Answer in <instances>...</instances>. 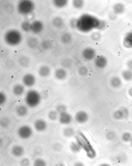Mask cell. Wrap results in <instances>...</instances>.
<instances>
[{
	"instance_id": "484cf974",
	"label": "cell",
	"mask_w": 132,
	"mask_h": 166,
	"mask_svg": "<svg viewBox=\"0 0 132 166\" xmlns=\"http://www.w3.org/2000/svg\"><path fill=\"white\" fill-rule=\"evenodd\" d=\"M122 139L125 142H130L132 139V135L129 132H126L122 134Z\"/></svg>"
},
{
	"instance_id": "d4e9b609",
	"label": "cell",
	"mask_w": 132,
	"mask_h": 166,
	"mask_svg": "<svg viewBox=\"0 0 132 166\" xmlns=\"http://www.w3.org/2000/svg\"><path fill=\"white\" fill-rule=\"evenodd\" d=\"M33 166H47V163L43 159L37 158L34 161Z\"/></svg>"
},
{
	"instance_id": "52a82bcc",
	"label": "cell",
	"mask_w": 132,
	"mask_h": 166,
	"mask_svg": "<svg viewBox=\"0 0 132 166\" xmlns=\"http://www.w3.org/2000/svg\"><path fill=\"white\" fill-rule=\"evenodd\" d=\"M89 119V116L86 112L84 111H80L76 113L75 119L77 122L80 124L86 123Z\"/></svg>"
},
{
	"instance_id": "7402d4cb",
	"label": "cell",
	"mask_w": 132,
	"mask_h": 166,
	"mask_svg": "<svg viewBox=\"0 0 132 166\" xmlns=\"http://www.w3.org/2000/svg\"><path fill=\"white\" fill-rule=\"evenodd\" d=\"M122 77L125 81H131L132 80V71L130 70H125L122 73Z\"/></svg>"
},
{
	"instance_id": "f907efd6",
	"label": "cell",
	"mask_w": 132,
	"mask_h": 166,
	"mask_svg": "<svg viewBox=\"0 0 132 166\" xmlns=\"http://www.w3.org/2000/svg\"><path fill=\"white\" fill-rule=\"evenodd\" d=\"M129 94L132 97V88H131L129 89L128 91Z\"/></svg>"
},
{
	"instance_id": "6da1fadb",
	"label": "cell",
	"mask_w": 132,
	"mask_h": 166,
	"mask_svg": "<svg viewBox=\"0 0 132 166\" xmlns=\"http://www.w3.org/2000/svg\"><path fill=\"white\" fill-rule=\"evenodd\" d=\"M100 21L95 16L90 14H84L77 20L76 27L81 32H89L94 29H97Z\"/></svg>"
},
{
	"instance_id": "d590c367",
	"label": "cell",
	"mask_w": 132,
	"mask_h": 166,
	"mask_svg": "<svg viewBox=\"0 0 132 166\" xmlns=\"http://www.w3.org/2000/svg\"><path fill=\"white\" fill-rule=\"evenodd\" d=\"M21 28L24 31L28 32L31 30V24L28 22H24L21 24Z\"/></svg>"
},
{
	"instance_id": "ee69618b",
	"label": "cell",
	"mask_w": 132,
	"mask_h": 166,
	"mask_svg": "<svg viewBox=\"0 0 132 166\" xmlns=\"http://www.w3.org/2000/svg\"><path fill=\"white\" fill-rule=\"evenodd\" d=\"M28 61L26 58L24 57V58H21L20 59V60H19V62H20V65H21L22 66H24L27 65V64L28 63Z\"/></svg>"
},
{
	"instance_id": "f546056e",
	"label": "cell",
	"mask_w": 132,
	"mask_h": 166,
	"mask_svg": "<svg viewBox=\"0 0 132 166\" xmlns=\"http://www.w3.org/2000/svg\"><path fill=\"white\" fill-rule=\"evenodd\" d=\"M113 117L114 118L118 120L123 119V114L120 109L114 112Z\"/></svg>"
},
{
	"instance_id": "7dc6e473",
	"label": "cell",
	"mask_w": 132,
	"mask_h": 166,
	"mask_svg": "<svg viewBox=\"0 0 132 166\" xmlns=\"http://www.w3.org/2000/svg\"><path fill=\"white\" fill-rule=\"evenodd\" d=\"M114 135L113 132H109L108 134L107 135V138L109 139H109H113L114 137V136H112V135Z\"/></svg>"
},
{
	"instance_id": "ab89813d",
	"label": "cell",
	"mask_w": 132,
	"mask_h": 166,
	"mask_svg": "<svg viewBox=\"0 0 132 166\" xmlns=\"http://www.w3.org/2000/svg\"><path fill=\"white\" fill-rule=\"evenodd\" d=\"M21 166H29L30 164V161L29 159L24 158L21 160L20 163Z\"/></svg>"
},
{
	"instance_id": "60d3db41",
	"label": "cell",
	"mask_w": 132,
	"mask_h": 166,
	"mask_svg": "<svg viewBox=\"0 0 132 166\" xmlns=\"http://www.w3.org/2000/svg\"><path fill=\"white\" fill-rule=\"evenodd\" d=\"M6 96L5 94L1 92L0 93V104H4L6 101Z\"/></svg>"
},
{
	"instance_id": "d6986e66",
	"label": "cell",
	"mask_w": 132,
	"mask_h": 166,
	"mask_svg": "<svg viewBox=\"0 0 132 166\" xmlns=\"http://www.w3.org/2000/svg\"><path fill=\"white\" fill-rule=\"evenodd\" d=\"M125 9L124 5L121 3H117L113 7V12L115 14H121L124 12Z\"/></svg>"
},
{
	"instance_id": "3957f363",
	"label": "cell",
	"mask_w": 132,
	"mask_h": 166,
	"mask_svg": "<svg viewBox=\"0 0 132 166\" xmlns=\"http://www.w3.org/2000/svg\"><path fill=\"white\" fill-rule=\"evenodd\" d=\"M41 99V98L39 92L35 90H30L27 93L25 101L28 107L34 108L40 104Z\"/></svg>"
},
{
	"instance_id": "cb8c5ba5",
	"label": "cell",
	"mask_w": 132,
	"mask_h": 166,
	"mask_svg": "<svg viewBox=\"0 0 132 166\" xmlns=\"http://www.w3.org/2000/svg\"><path fill=\"white\" fill-rule=\"evenodd\" d=\"M70 148L74 153H78L81 151V148L77 143L72 142L70 145Z\"/></svg>"
},
{
	"instance_id": "2e32d148",
	"label": "cell",
	"mask_w": 132,
	"mask_h": 166,
	"mask_svg": "<svg viewBox=\"0 0 132 166\" xmlns=\"http://www.w3.org/2000/svg\"><path fill=\"white\" fill-rule=\"evenodd\" d=\"M16 112L19 117L25 116L28 113V109L27 107L24 105H20L16 108Z\"/></svg>"
},
{
	"instance_id": "681fc988",
	"label": "cell",
	"mask_w": 132,
	"mask_h": 166,
	"mask_svg": "<svg viewBox=\"0 0 132 166\" xmlns=\"http://www.w3.org/2000/svg\"><path fill=\"white\" fill-rule=\"evenodd\" d=\"M99 166H111L110 164H107V163H103L101 164H100Z\"/></svg>"
},
{
	"instance_id": "e575fe53",
	"label": "cell",
	"mask_w": 132,
	"mask_h": 166,
	"mask_svg": "<svg viewBox=\"0 0 132 166\" xmlns=\"http://www.w3.org/2000/svg\"><path fill=\"white\" fill-rule=\"evenodd\" d=\"M73 6L77 9H80L83 6L84 2L82 1H75L73 2Z\"/></svg>"
},
{
	"instance_id": "f35d334b",
	"label": "cell",
	"mask_w": 132,
	"mask_h": 166,
	"mask_svg": "<svg viewBox=\"0 0 132 166\" xmlns=\"http://www.w3.org/2000/svg\"><path fill=\"white\" fill-rule=\"evenodd\" d=\"M101 37V35L99 32H98L93 33L91 35V38L94 40H100Z\"/></svg>"
},
{
	"instance_id": "1f68e13d",
	"label": "cell",
	"mask_w": 132,
	"mask_h": 166,
	"mask_svg": "<svg viewBox=\"0 0 132 166\" xmlns=\"http://www.w3.org/2000/svg\"><path fill=\"white\" fill-rule=\"evenodd\" d=\"M48 117L51 120H55L58 118V113L55 111H50L49 113Z\"/></svg>"
},
{
	"instance_id": "f1b7e54d",
	"label": "cell",
	"mask_w": 132,
	"mask_h": 166,
	"mask_svg": "<svg viewBox=\"0 0 132 166\" xmlns=\"http://www.w3.org/2000/svg\"><path fill=\"white\" fill-rule=\"evenodd\" d=\"M38 40L35 38H31L28 42V44L30 47L35 48L38 45Z\"/></svg>"
},
{
	"instance_id": "4316f807",
	"label": "cell",
	"mask_w": 132,
	"mask_h": 166,
	"mask_svg": "<svg viewBox=\"0 0 132 166\" xmlns=\"http://www.w3.org/2000/svg\"><path fill=\"white\" fill-rule=\"evenodd\" d=\"M71 37L69 34H65L61 37V41L64 43H68L71 40Z\"/></svg>"
},
{
	"instance_id": "7c38bea8",
	"label": "cell",
	"mask_w": 132,
	"mask_h": 166,
	"mask_svg": "<svg viewBox=\"0 0 132 166\" xmlns=\"http://www.w3.org/2000/svg\"><path fill=\"white\" fill-rule=\"evenodd\" d=\"M83 56L85 59L90 61L95 58L96 56V52L94 49L87 48L85 49L83 51Z\"/></svg>"
},
{
	"instance_id": "db71d44e",
	"label": "cell",
	"mask_w": 132,
	"mask_h": 166,
	"mask_svg": "<svg viewBox=\"0 0 132 166\" xmlns=\"http://www.w3.org/2000/svg\"></svg>"
},
{
	"instance_id": "603a6c76",
	"label": "cell",
	"mask_w": 132,
	"mask_h": 166,
	"mask_svg": "<svg viewBox=\"0 0 132 166\" xmlns=\"http://www.w3.org/2000/svg\"><path fill=\"white\" fill-rule=\"evenodd\" d=\"M63 134L65 136L70 137L73 136L74 134V130L71 127H67L64 129Z\"/></svg>"
},
{
	"instance_id": "f5cc1de1",
	"label": "cell",
	"mask_w": 132,
	"mask_h": 166,
	"mask_svg": "<svg viewBox=\"0 0 132 166\" xmlns=\"http://www.w3.org/2000/svg\"><path fill=\"white\" fill-rule=\"evenodd\" d=\"M131 116H132V111H131Z\"/></svg>"
},
{
	"instance_id": "4fadbf2b",
	"label": "cell",
	"mask_w": 132,
	"mask_h": 166,
	"mask_svg": "<svg viewBox=\"0 0 132 166\" xmlns=\"http://www.w3.org/2000/svg\"><path fill=\"white\" fill-rule=\"evenodd\" d=\"M12 154L15 157H20L24 155V149L23 146L20 145H14L12 148Z\"/></svg>"
},
{
	"instance_id": "ffe728a7",
	"label": "cell",
	"mask_w": 132,
	"mask_h": 166,
	"mask_svg": "<svg viewBox=\"0 0 132 166\" xmlns=\"http://www.w3.org/2000/svg\"><path fill=\"white\" fill-rule=\"evenodd\" d=\"M50 69L47 66H43L40 68L39 71V75L42 77H47L49 75Z\"/></svg>"
},
{
	"instance_id": "9c48e42d",
	"label": "cell",
	"mask_w": 132,
	"mask_h": 166,
	"mask_svg": "<svg viewBox=\"0 0 132 166\" xmlns=\"http://www.w3.org/2000/svg\"><path fill=\"white\" fill-rule=\"evenodd\" d=\"M73 118L70 114L65 112L60 114L59 121L62 125H68L71 123Z\"/></svg>"
},
{
	"instance_id": "44dd1931",
	"label": "cell",
	"mask_w": 132,
	"mask_h": 166,
	"mask_svg": "<svg viewBox=\"0 0 132 166\" xmlns=\"http://www.w3.org/2000/svg\"><path fill=\"white\" fill-rule=\"evenodd\" d=\"M111 85L114 88H118L121 87L122 85V81L120 78L118 77H114L111 79Z\"/></svg>"
},
{
	"instance_id": "5b68a950",
	"label": "cell",
	"mask_w": 132,
	"mask_h": 166,
	"mask_svg": "<svg viewBox=\"0 0 132 166\" xmlns=\"http://www.w3.org/2000/svg\"><path fill=\"white\" fill-rule=\"evenodd\" d=\"M34 9V4L30 1H22L18 6V12L23 15L31 13Z\"/></svg>"
},
{
	"instance_id": "8d00e7d4",
	"label": "cell",
	"mask_w": 132,
	"mask_h": 166,
	"mask_svg": "<svg viewBox=\"0 0 132 166\" xmlns=\"http://www.w3.org/2000/svg\"><path fill=\"white\" fill-rule=\"evenodd\" d=\"M9 120L6 117H4L1 119V126L3 127H7L9 125Z\"/></svg>"
},
{
	"instance_id": "277c9868",
	"label": "cell",
	"mask_w": 132,
	"mask_h": 166,
	"mask_svg": "<svg viewBox=\"0 0 132 166\" xmlns=\"http://www.w3.org/2000/svg\"><path fill=\"white\" fill-rule=\"evenodd\" d=\"M21 35L18 32L11 30L5 34V40L10 45H16L21 42Z\"/></svg>"
},
{
	"instance_id": "d6a6232c",
	"label": "cell",
	"mask_w": 132,
	"mask_h": 166,
	"mask_svg": "<svg viewBox=\"0 0 132 166\" xmlns=\"http://www.w3.org/2000/svg\"><path fill=\"white\" fill-rule=\"evenodd\" d=\"M54 5L58 8H62L65 6L67 3L68 1H54Z\"/></svg>"
},
{
	"instance_id": "b9f144b4",
	"label": "cell",
	"mask_w": 132,
	"mask_h": 166,
	"mask_svg": "<svg viewBox=\"0 0 132 166\" xmlns=\"http://www.w3.org/2000/svg\"><path fill=\"white\" fill-rule=\"evenodd\" d=\"M106 22L104 20H100L99 26L98 27L97 29L99 30H102L105 28L106 26Z\"/></svg>"
},
{
	"instance_id": "ac0fdd59",
	"label": "cell",
	"mask_w": 132,
	"mask_h": 166,
	"mask_svg": "<svg viewBox=\"0 0 132 166\" xmlns=\"http://www.w3.org/2000/svg\"><path fill=\"white\" fill-rule=\"evenodd\" d=\"M67 73L63 69H58L55 71V76L56 78L59 80L64 79L66 78Z\"/></svg>"
},
{
	"instance_id": "74e56055",
	"label": "cell",
	"mask_w": 132,
	"mask_h": 166,
	"mask_svg": "<svg viewBox=\"0 0 132 166\" xmlns=\"http://www.w3.org/2000/svg\"><path fill=\"white\" fill-rule=\"evenodd\" d=\"M88 69L85 66H82L78 70L79 74L80 75L84 76L88 73Z\"/></svg>"
},
{
	"instance_id": "4dcf8cb0",
	"label": "cell",
	"mask_w": 132,
	"mask_h": 166,
	"mask_svg": "<svg viewBox=\"0 0 132 166\" xmlns=\"http://www.w3.org/2000/svg\"><path fill=\"white\" fill-rule=\"evenodd\" d=\"M67 107L65 105L60 104L58 105L56 108V110L58 113L61 114L62 113L66 112Z\"/></svg>"
},
{
	"instance_id": "f6af8a7d",
	"label": "cell",
	"mask_w": 132,
	"mask_h": 166,
	"mask_svg": "<svg viewBox=\"0 0 132 166\" xmlns=\"http://www.w3.org/2000/svg\"><path fill=\"white\" fill-rule=\"evenodd\" d=\"M51 45V44L50 41H49L48 40L45 41L42 43V47L45 49H48L50 48V46Z\"/></svg>"
},
{
	"instance_id": "9a60e30c",
	"label": "cell",
	"mask_w": 132,
	"mask_h": 166,
	"mask_svg": "<svg viewBox=\"0 0 132 166\" xmlns=\"http://www.w3.org/2000/svg\"><path fill=\"white\" fill-rule=\"evenodd\" d=\"M43 28V24L40 21H36L31 24V30L35 34H38L41 32Z\"/></svg>"
},
{
	"instance_id": "e0dca14e",
	"label": "cell",
	"mask_w": 132,
	"mask_h": 166,
	"mask_svg": "<svg viewBox=\"0 0 132 166\" xmlns=\"http://www.w3.org/2000/svg\"><path fill=\"white\" fill-rule=\"evenodd\" d=\"M24 86L21 84H17L13 87V93L16 96H20L24 93Z\"/></svg>"
},
{
	"instance_id": "7a4b0ae2",
	"label": "cell",
	"mask_w": 132,
	"mask_h": 166,
	"mask_svg": "<svg viewBox=\"0 0 132 166\" xmlns=\"http://www.w3.org/2000/svg\"><path fill=\"white\" fill-rule=\"evenodd\" d=\"M80 137H76L77 143L85 151L88 158L91 159L95 158L96 156V153L94 148L83 133H80Z\"/></svg>"
},
{
	"instance_id": "836d02e7",
	"label": "cell",
	"mask_w": 132,
	"mask_h": 166,
	"mask_svg": "<svg viewBox=\"0 0 132 166\" xmlns=\"http://www.w3.org/2000/svg\"><path fill=\"white\" fill-rule=\"evenodd\" d=\"M120 109L121 111L122 114H123V119H126V118L128 117L129 115H130V112L127 108L124 107H121Z\"/></svg>"
},
{
	"instance_id": "8992f818",
	"label": "cell",
	"mask_w": 132,
	"mask_h": 166,
	"mask_svg": "<svg viewBox=\"0 0 132 166\" xmlns=\"http://www.w3.org/2000/svg\"><path fill=\"white\" fill-rule=\"evenodd\" d=\"M17 134L19 137L23 139H28L32 136L33 130L31 127L27 125L21 126L18 129Z\"/></svg>"
},
{
	"instance_id": "83f0119b",
	"label": "cell",
	"mask_w": 132,
	"mask_h": 166,
	"mask_svg": "<svg viewBox=\"0 0 132 166\" xmlns=\"http://www.w3.org/2000/svg\"><path fill=\"white\" fill-rule=\"evenodd\" d=\"M52 24L54 26L59 27L63 24V21L60 18H56L53 20Z\"/></svg>"
},
{
	"instance_id": "bcb514c9",
	"label": "cell",
	"mask_w": 132,
	"mask_h": 166,
	"mask_svg": "<svg viewBox=\"0 0 132 166\" xmlns=\"http://www.w3.org/2000/svg\"><path fill=\"white\" fill-rule=\"evenodd\" d=\"M127 66L129 70L132 71V59L128 61L127 63Z\"/></svg>"
},
{
	"instance_id": "30bf717a",
	"label": "cell",
	"mask_w": 132,
	"mask_h": 166,
	"mask_svg": "<svg viewBox=\"0 0 132 166\" xmlns=\"http://www.w3.org/2000/svg\"><path fill=\"white\" fill-rule=\"evenodd\" d=\"M95 66L99 69H103L107 65V60L103 56H98L95 58Z\"/></svg>"
},
{
	"instance_id": "ba28073f",
	"label": "cell",
	"mask_w": 132,
	"mask_h": 166,
	"mask_svg": "<svg viewBox=\"0 0 132 166\" xmlns=\"http://www.w3.org/2000/svg\"><path fill=\"white\" fill-rule=\"evenodd\" d=\"M34 126L36 131L42 132L47 129V122L42 119H38L35 121Z\"/></svg>"
},
{
	"instance_id": "8fae6325",
	"label": "cell",
	"mask_w": 132,
	"mask_h": 166,
	"mask_svg": "<svg viewBox=\"0 0 132 166\" xmlns=\"http://www.w3.org/2000/svg\"><path fill=\"white\" fill-rule=\"evenodd\" d=\"M36 79L34 76L31 74H27L24 76L23 82L26 86L31 87L35 85Z\"/></svg>"
},
{
	"instance_id": "5bb4252c",
	"label": "cell",
	"mask_w": 132,
	"mask_h": 166,
	"mask_svg": "<svg viewBox=\"0 0 132 166\" xmlns=\"http://www.w3.org/2000/svg\"><path fill=\"white\" fill-rule=\"evenodd\" d=\"M123 43L126 48H132V31L128 33L124 38Z\"/></svg>"
},
{
	"instance_id": "816d5d0a",
	"label": "cell",
	"mask_w": 132,
	"mask_h": 166,
	"mask_svg": "<svg viewBox=\"0 0 132 166\" xmlns=\"http://www.w3.org/2000/svg\"><path fill=\"white\" fill-rule=\"evenodd\" d=\"M130 145H131V146L132 147V139L131 140V141H130Z\"/></svg>"
},
{
	"instance_id": "7bdbcfd3",
	"label": "cell",
	"mask_w": 132,
	"mask_h": 166,
	"mask_svg": "<svg viewBox=\"0 0 132 166\" xmlns=\"http://www.w3.org/2000/svg\"><path fill=\"white\" fill-rule=\"evenodd\" d=\"M71 65V62L68 59H65L62 62V65L65 68H68Z\"/></svg>"
},
{
	"instance_id": "c3c4849f",
	"label": "cell",
	"mask_w": 132,
	"mask_h": 166,
	"mask_svg": "<svg viewBox=\"0 0 132 166\" xmlns=\"http://www.w3.org/2000/svg\"><path fill=\"white\" fill-rule=\"evenodd\" d=\"M74 166H85L83 163L81 162H77L74 164Z\"/></svg>"
}]
</instances>
